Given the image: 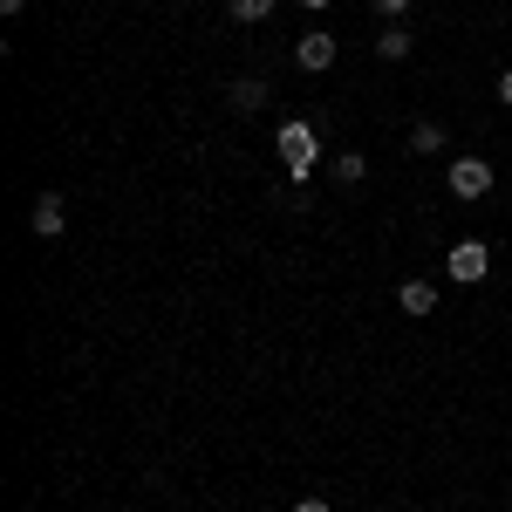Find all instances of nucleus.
<instances>
[{"instance_id":"nucleus-2","label":"nucleus","mask_w":512,"mask_h":512,"mask_svg":"<svg viewBox=\"0 0 512 512\" xmlns=\"http://www.w3.org/2000/svg\"><path fill=\"white\" fill-rule=\"evenodd\" d=\"M444 274L458 280V287H478V280L492 274V253H485V239H458V246L444 253Z\"/></svg>"},{"instance_id":"nucleus-3","label":"nucleus","mask_w":512,"mask_h":512,"mask_svg":"<svg viewBox=\"0 0 512 512\" xmlns=\"http://www.w3.org/2000/svg\"><path fill=\"white\" fill-rule=\"evenodd\" d=\"M492 185H499L492 158H451V198H485Z\"/></svg>"},{"instance_id":"nucleus-10","label":"nucleus","mask_w":512,"mask_h":512,"mask_svg":"<svg viewBox=\"0 0 512 512\" xmlns=\"http://www.w3.org/2000/svg\"><path fill=\"white\" fill-rule=\"evenodd\" d=\"M226 7H233V21H246V28H253V21H267V14H274L280 0H226Z\"/></svg>"},{"instance_id":"nucleus-9","label":"nucleus","mask_w":512,"mask_h":512,"mask_svg":"<svg viewBox=\"0 0 512 512\" xmlns=\"http://www.w3.org/2000/svg\"><path fill=\"white\" fill-rule=\"evenodd\" d=\"M362 178H369V158L362 151H342L335 158V185H362Z\"/></svg>"},{"instance_id":"nucleus-15","label":"nucleus","mask_w":512,"mask_h":512,"mask_svg":"<svg viewBox=\"0 0 512 512\" xmlns=\"http://www.w3.org/2000/svg\"><path fill=\"white\" fill-rule=\"evenodd\" d=\"M301 7H308V14H321V7H328V0H301Z\"/></svg>"},{"instance_id":"nucleus-6","label":"nucleus","mask_w":512,"mask_h":512,"mask_svg":"<svg viewBox=\"0 0 512 512\" xmlns=\"http://www.w3.org/2000/svg\"><path fill=\"white\" fill-rule=\"evenodd\" d=\"M396 301H403V315H437V287L431 280H403Z\"/></svg>"},{"instance_id":"nucleus-1","label":"nucleus","mask_w":512,"mask_h":512,"mask_svg":"<svg viewBox=\"0 0 512 512\" xmlns=\"http://www.w3.org/2000/svg\"><path fill=\"white\" fill-rule=\"evenodd\" d=\"M280 164H287V178H294V185H308V171H315V123H280Z\"/></svg>"},{"instance_id":"nucleus-12","label":"nucleus","mask_w":512,"mask_h":512,"mask_svg":"<svg viewBox=\"0 0 512 512\" xmlns=\"http://www.w3.org/2000/svg\"><path fill=\"white\" fill-rule=\"evenodd\" d=\"M376 14H390V21H403V14H410V0H376Z\"/></svg>"},{"instance_id":"nucleus-11","label":"nucleus","mask_w":512,"mask_h":512,"mask_svg":"<svg viewBox=\"0 0 512 512\" xmlns=\"http://www.w3.org/2000/svg\"><path fill=\"white\" fill-rule=\"evenodd\" d=\"M410 151H444V123H417L410 130Z\"/></svg>"},{"instance_id":"nucleus-7","label":"nucleus","mask_w":512,"mask_h":512,"mask_svg":"<svg viewBox=\"0 0 512 512\" xmlns=\"http://www.w3.org/2000/svg\"><path fill=\"white\" fill-rule=\"evenodd\" d=\"M410 48H417V35H410V28H403V21H390V28H383V35H376V55H383V62H403V55H410Z\"/></svg>"},{"instance_id":"nucleus-4","label":"nucleus","mask_w":512,"mask_h":512,"mask_svg":"<svg viewBox=\"0 0 512 512\" xmlns=\"http://www.w3.org/2000/svg\"><path fill=\"white\" fill-rule=\"evenodd\" d=\"M335 62V35H321V28H308V35L294 41V69H308V76H321Z\"/></svg>"},{"instance_id":"nucleus-8","label":"nucleus","mask_w":512,"mask_h":512,"mask_svg":"<svg viewBox=\"0 0 512 512\" xmlns=\"http://www.w3.org/2000/svg\"><path fill=\"white\" fill-rule=\"evenodd\" d=\"M226 96H233V110H239V117H253V110H267V82H253V76H239L233 89H226Z\"/></svg>"},{"instance_id":"nucleus-13","label":"nucleus","mask_w":512,"mask_h":512,"mask_svg":"<svg viewBox=\"0 0 512 512\" xmlns=\"http://www.w3.org/2000/svg\"><path fill=\"white\" fill-rule=\"evenodd\" d=\"M499 103H506V110H512V69H506V76H499Z\"/></svg>"},{"instance_id":"nucleus-5","label":"nucleus","mask_w":512,"mask_h":512,"mask_svg":"<svg viewBox=\"0 0 512 512\" xmlns=\"http://www.w3.org/2000/svg\"><path fill=\"white\" fill-rule=\"evenodd\" d=\"M62 219H69V212H62V198H55V192H41V198H35V212H28V226H35L41 239L62 233Z\"/></svg>"},{"instance_id":"nucleus-14","label":"nucleus","mask_w":512,"mask_h":512,"mask_svg":"<svg viewBox=\"0 0 512 512\" xmlns=\"http://www.w3.org/2000/svg\"><path fill=\"white\" fill-rule=\"evenodd\" d=\"M294 512H328V499H301V506H294Z\"/></svg>"}]
</instances>
